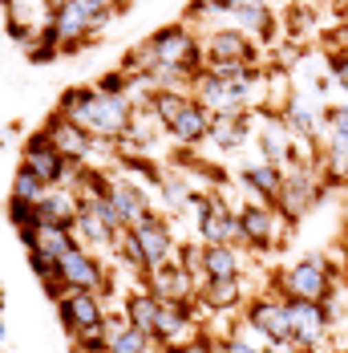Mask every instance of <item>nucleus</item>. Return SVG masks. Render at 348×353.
<instances>
[{
  "instance_id": "473e14b6",
  "label": "nucleus",
  "mask_w": 348,
  "mask_h": 353,
  "mask_svg": "<svg viewBox=\"0 0 348 353\" xmlns=\"http://www.w3.org/2000/svg\"><path fill=\"white\" fill-rule=\"evenodd\" d=\"M328 70H332V77H336V81H340V85L348 90V49H340V53H332Z\"/></svg>"
},
{
  "instance_id": "aec40b11",
  "label": "nucleus",
  "mask_w": 348,
  "mask_h": 353,
  "mask_svg": "<svg viewBox=\"0 0 348 353\" xmlns=\"http://www.w3.org/2000/svg\"><path fill=\"white\" fill-rule=\"evenodd\" d=\"M105 203L118 212L122 223H130V228L146 215V199H142L138 187H130V183H113V187H109V195H105Z\"/></svg>"
},
{
  "instance_id": "72a5a7b5",
  "label": "nucleus",
  "mask_w": 348,
  "mask_h": 353,
  "mask_svg": "<svg viewBox=\"0 0 348 353\" xmlns=\"http://www.w3.org/2000/svg\"><path fill=\"white\" fill-rule=\"evenodd\" d=\"M223 353H259V350H255V345H251L247 337H231V341L223 345Z\"/></svg>"
},
{
  "instance_id": "a211bd4d",
  "label": "nucleus",
  "mask_w": 348,
  "mask_h": 353,
  "mask_svg": "<svg viewBox=\"0 0 348 353\" xmlns=\"http://www.w3.org/2000/svg\"><path fill=\"white\" fill-rule=\"evenodd\" d=\"M210 126H215V122H210L207 106H199V102H186V110H182V114L171 122V134L182 142V146H195V142H203V139L210 134Z\"/></svg>"
},
{
  "instance_id": "0eeeda50",
  "label": "nucleus",
  "mask_w": 348,
  "mask_h": 353,
  "mask_svg": "<svg viewBox=\"0 0 348 353\" xmlns=\"http://www.w3.org/2000/svg\"><path fill=\"white\" fill-rule=\"evenodd\" d=\"M57 317H61V325H65L69 333H89V329H102L105 325L98 292H85V288H73L69 296H61Z\"/></svg>"
},
{
  "instance_id": "2eb2a0df",
  "label": "nucleus",
  "mask_w": 348,
  "mask_h": 353,
  "mask_svg": "<svg viewBox=\"0 0 348 353\" xmlns=\"http://www.w3.org/2000/svg\"><path fill=\"white\" fill-rule=\"evenodd\" d=\"M199 232H203L207 248L231 244V240H235V215L227 212V203H223L219 195L207 199V208H203V215H199Z\"/></svg>"
},
{
  "instance_id": "f3484780",
  "label": "nucleus",
  "mask_w": 348,
  "mask_h": 353,
  "mask_svg": "<svg viewBox=\"0 0 348 353\" xmlns=\"http://www.w3.org/2000/svg\"><path fill=\"white\" fill-rule=\"evenodd\" d=\"M259 146H263V163H272V167H283V163L296 159L279 114H268V118H263V126H259Z\"/></svg>"
},
{
  "instance_id": "6ab92c4d",
  "label": "nucleus",
  "mask_w": 348,
  "mask_h": 353,
  "mask_svg": "<svg viewBox=\"0 0 348 353\" xmlns=\"http://www.w3.org/2000/svg\"><path fill=\"white\" fill-rule=\"evenodd\" d=\"M320 122H324V118H320V110H316V102L308 94H292V98H287V106H283V126H292V130L316 139V134H320Z\"/></svg>"
},
{
  "instance_id": "7c9ffc66",
  "label": "nucleus",
  "mask_w": 348,
  "mask_h": 353,
  "mask_svg": "<svg viewBox=\"0 0 348 353\" xmlns=\"http://www.w3.org/2000/svg\"><path fill=\"white\" fill-rule=\"evenodd\" d=\"M191 98H182V94H174V90H162V94H154V114H158V122H166L171 126L174 118L186 110Z\"/></svg>"
},
{
  "instance_id": "e433bc0d",
  "label": "nucleus",
  "mask_w": 348,
  "mask_h": 353,
  "mask_svg": "<svg viewBox=\"0 0 348 353\" xmlns=\"http://www.w3.org/2000/svg\"><path fill=\"white\" fill-rule=\"evenodd\" d=\"M296 353H320V345H308V350H296Z\"/></svg>"
},
{
  "instance_id": "6e6552de",
  "label": "nucleus",
  "mask_w": 348,
  "mask_h": 353,
  "mask_svg": "<svg viewBox=\"0 0 348 353\" xmlns=\"http://www.w3.org/2000/svg\"><path fill=\"white\" fill-rule=\"evenodd\" d=\"M25 167H29L36 179H45V183L53 187V183H61V179H65L69 159H65V154H57V146H53V139H49V130H36L33 139L25 142Z\"/></svg>"
},
{
  "instance_id": "bb28decb",
  "label": "nucleus",
  "mask_w": 348,
  "mask_h": 353,
  "mask_svg": "<svg viewBox=\"0 0 348 353\" xmlns=\"http://www.w3.org/2000/svg\"><path fill=\"white\" fill-rule=\"evenodd\" d=\"M186 325H191V313H186V305H182V301H166V305H162V313H158V329H154V337L171 341V337H178Z\"/></svg>"
},
{
  "instance_id": "4468645a",
  "label": "nucleus",
  "mask_w": 348,
  "mask_h": 353,
  "mask_svg": "<svg viewBox=\"0 0 348 353\" xmlns=\"http://www.w3.org/2000/svg\"><path fill=\"white\" fill-rule=\"evenodd\" d=\"M276 215L268 212V208H259V203H247L243 212L235 215V236L247 240V244L255 248H272L276 244Z\"/></svg>"
},
{
  "instance_id": "2f4dec72",
  "label": "nucleus",
  "mask_w": 348,
  "mask_h": 353,
  "mask_svg": "<svg viewBox=\"0 0 348 353\" xmlns=\"http://www.w3.org/2000/svg\"><path fill=\"white\" fill-rule=\"evenodd\" d=\"M73 4H77V8H81L85 17H89V25H98L105 12L113 8V0H73Z\"/></svg>"
},
{
  "instance_id": "cd10ccee",
  "label": "nucleus",
  "mask_w": 348,
  "mask_h": 353,
  "mask_svg": "<svg viewBox=\"0 0 348 353\" xmlns=\"http://www.w3.org/2000/svg\"><path fill=\"white\" fill-rule=\"evenodd\" d=\"M239 296H243V292H239V281H207L203 284V305L215 309V313L239 305Z\"/></svg>"
},
{
  "instance_id": "412c9836",
  "label": "nucleus",
  "mask_w": 348,
  "mask_h": 353,
  "mask_svg": "<svg viewBox=\"0 0 348 353\" xmlns=\"http://www.w3.org/2000/svg\"><path fill=\"white\" fill-rule=\"evenodd\" d=\"M158 313H162V301H158L154 292H130V301H126V321H130L134 329H142V333L154 337Z\"/></svg>"
},
{
  "instance_id": "f704fd0d",
  "label": "nucleus",
  "mask_w": 348,
  "mask_h": 353,
  "mask_svg": "<svg viewBox=\"0 0 348 353\" xmlns=\"http://www.w3.org/2000/svg\"><path fill=\"white\" fill-rule=\"evenodd\" d=\"M171 353H223V350H210L207 341H191L186 350H171Z\"/></svg>"
},
{
  "instance_id": "9b49d317",
  "label": "nucleus",
  "mask_w": 348,
  "mask_h": 353,
  "mask_svg": "<svg viewBox=\"0 0 348 353\" xmlns=\"http://www.w3.org/2000/svg\"><path fill=\"white\" fill-rule=\"evenodd\" d=\"M130 236L138 240L146 268H158V264H166V260H171V232H166V223H162V219H154L150 212L134 223V232H130Z\"/></svg>"
},
{
  "instance_id": "58836bf2",
  "label": "nucleus",
  "mask_w": 348,
  "mask_h": 353,
  "mask_svg": "<svg viewBox=\"0 0 348 353\" xmlns=\"http://www.w3.org/2000/svg\"><path fill=\"white\" fill-rule=\"evenodd\" d=\"M4 4H12V0H4Z\"/></svg>"
},
{
  "instance_id": "b1692460",
  "label": "nucleus",
  "mask_w": 348,
  "mask_h": 353,
  "mask_svg": "<svg viewBox=\"0 0 348 353\" xmlns=\"http://www.w3.org/2000/svg\"><path fill=\"white\" fill-rule=\"evenodd\" d=\"M203 272L207 281H239V256L227 244H215L203 252Z\"/></svg>"
},
{
  "instance_id": "c85d7f7f",
  "label": "nucleus",
  "mask_w": 348,
  "mask_h": 353,
  "mask_svg": "<svg viewBox=\"0 0 348 353\" xmlns=\"http://www.w3.org/2000/svg\"><path fill=\"white\" fill-rule=\"evenodd\" d=\"M49 195V183L45 179H36L29 167H21L17 179H12V199H25V203H41Z\"/></svg>"
},
{
  "instance_id": "c9c22d12",
  "label": "nucleus",
  "mask_w": 348,
  "mask_h": 353,
  "mask_svg": "<svg viewBox=\"0 0 348 353\" xmlns=\"http://www.w3.org/2000/svg\"><path fill=\"white\" fill-rule=\"evenodd\" d=\"M130 4H134V0H113V8H130Z\"/></svg>"
},
{
  "instance_id": "c756f323",
  "label": "nucleus",
  "mask_w": 348,
  "mask_h": 353,
  "mask_svg": "<svg viewBox=\"0 0 348 353\" xmlns=\"http://www.w3.org/2000/svg\"><path fill=\"white\" fill-rule=\"evenodd\" d=\"M150 350V333H142V329H122L118 337H109V345H105V353H146Z\"/></svg>"
},
{
  "instance_id": "4be33fe9",
  "label": "nucleus",
  "mask_w": 348,
  "mask_h": 353,
  "mask_svg": "<svg viewBox=\"0 0 348 353\" xmlns=\"http://www.w3.org/2000/svg\"><path fill=\"white\" fill-rule=\"evenodd\" d=\"M231 12L239 17V25H243V29L259 33L263 41H272V37H276V21H272V12L263 8V0H231Z\"/></svg>"
},
{
  "instance_id": "f257e3e1",
  "label": "nucleus",
  "mask_w": 348,
  "mask_h": 353,
  "mask_svg": "<svg viewBox=\"0 0 348 353\" xmlns=\"http://www.w3.org/2000/svg\"><path fill=\"white\" fill-rule=\"evenodd\" d=\"M259 98V81L251 65H223V70L203 73V106L215 110V118L223 114H243L247 102Z\"/></svg>"
},
{
  "instance_id": "f03ea898",
  "label": "nucleus",
  "mask_w": 348,
  "mask_h": 353,
  "mask_svg": "<svg viewBox=\"0 0 348 353\" xmlns=\"http://www.w3.org/2000/svg\"><path fill=\"white\" fill-rule=\"evenodd\" d=\"M146 49L154 57V70H162V73H199V65H203V57L195 49V37H191V29H182V25L158 29V33L150 37Z\"/></svg>"
},
{
  "instance_id": "39448f33",
  "label": "nucleus",
  "mask_w": 348,
  "mask_h": 353,
  "mask_svg": "<svg viewBox=\"0 0 348 353\" xmlns=\"http://www.w3.org/2000/svg\"><path fill=\"white\" fill-rule=\"evenodd\" d=\"M287 321H292V341L308 350V345H320V337L328 333L332 313L320 301H287Z\"/></svg>"
},
{
  "instance_id": "ddd939ff",
  "label": "nucleus",
  "mask_w": 348,
  "mask_h": 353,
  "mask_svg": "<svg viewBox=\"0 0 348 353\" xmlns=\"http://www.w3.org/2000/svg\"><path fill=\"white\" fill-rule=\"evenodd\" d=\"M57 272H61V284H65V288H85V292H98L102 281H105L102 268H98V260L85 256L81 248H73L69 256L57 260Z\"/></svg>"
},
{
  "instance_id": "4c0bfd02",
  "label": "nucleus",
  "mask_w": 348,
  "mask_h": 353,
  "mask_svg": "<svg viewBox=\"0 0 348 353\" xmlns=\"http://www.w3.org/2000/svg\"><path fill=\"white\" fill-rule=\"evenodd\" d=\"M4 333H8V329H4V317H0V337H4Z\"/></svg>"
},
{
  "instance_id": "a878e982",
  "label": "nucleus",
  "mask_w": 348,
  "mask_h": 353,
  "mask_svg": "<svg viewBox=\"0 0 348 353\" xmlns=\"http://www.w3.org/2000/svg\"><path fill=\"white\" fill-rule=\"evenodd\" d=\"M247 114H223V118H215V126H210V134H215V142L219 146H239V142H247Z\"/></svg>"
},
{
  "instance_id": "5701e85b",
  "label": "nucleus",
  "mask_w": 348,
  "mask_h": 353,
  "mask_svg": "<svg viewBox=\"0 0 348 353\" xmlns=\"http://www.w3.org/2000/svg\"><path fill=\"white\" fill-rule=\"evenodd\" d=\"M283 171L279 167H272V163H255V167H247L243 171V183L247 187H255L268 203H279V195H283Z\"/></svg>"
},
{
  "instance_id": "9d476101",
  "label": "nucleus",
  "mask_w": 348,
  "mask_h": 353,
  "mask_svg": "<svg viewBox=\"0 0 348 353\" xmlns=\"http://www.w3.org/2000/svg\"><path fill=\"white\" fill-rule=\"evenodd\" d=\"M207 57H210V70H223V65H251L255 61V49L247 33L239 29H223L207 41Z\"/></svg>"
},
{
  "instance_id": "20e7f679",
  "label": "nucleus",
  "mask_w": 348,
  "mask_h": 353,
  "mask_svg": "<svg viewBox=\"0 0 348 353\" xmlns=\"http://www.w3.org/2000/svg\"><path fill=\"white\" fill-rule=\"evenodd\" d=\"M336 288H332V268L324 256H304L296 260L287 272H283V296L287 301H328Z\"/></svg>"
},
{
  "instance_id": "f8f14e48",
  "label": "nucleus",
  "mask_w": 348,
  "mask_h": 353,
  "mask_svg": "<svg viewBox=\"0 0 348 353\" xmlns=\"http://www.w3.org/2000/svg\"><path fill=\"white\" fill-rule=\"evenodd\" d=\"M21 240H25L29 252H41L49 260H61V256H69L73 248H77L69 223H41L36 232H21Z\"/></svg>"
},
{
  "instance_id": "393cba45",
  "label": "nucleus",
  "mask_w": 348,
  "mask_h": 353,
  "mask_svg": "<svg viewBox=\"0 0 348 353\" xmlns=\"http://www.w3.org/2000/svg\"><path fill=\"white\" fill-rule=\"evenodd\" d=\"M53 29H57V41H61L65 49H77V41H81V37H85V29H89V17H85V12H81V8L69 0V4L53 17Z\"/></svg>"
},
{
  "instance_id": "423d86ee",
  "label": "nucleus",
  "mask_w": 348,
  "mask_h": 353,
  "mask_svg": "<svg viewBox=\"0 0 348 353\" xmlns=\"http://www.w3.org/2000/svg\"><path fill=\"white\" fill-rule=\"evenodd\" d=\"M247 325L255 329V333H263L272 345H296L292 341V321H287V301H276V296H268V301H255L251 309H247Z\"/></svg>"
},
{
  "instance_id": "ea45409f",
  "label": "nucleus",
  "mask_w": 348,
  "mask_h": 353,
  "mask_svg": "<svg viewBox=\"0 0 348 353\" xmlns=\"http://www.w3.org/2000/svg\"><path fill=\"white\" fill-rule=\"evenodd\" d=\"M0 305H4V296H0Z\"/></svg>"
},
{
  "instance_id": "dca6fc26",
  "label": "nucleus",
  "mask_w": 348,
  "mask_h": 353,
  "mask_svg": "<svg viewBox=\"0 0 348 353\" xmlns=\"http://www.w3.org/2000/svg\"><path fill=\"white\" fill-rule=\"evenodd\" d=\"M45 130H49V139L57 146V154H65V159H85L89 154V130L77 126L73 118H61L57 114V122H49Z\"/></svg>"
},
{
  "instance_id": "1a4fd4ad",
  "label": "nucleus",
  "mask_w": 348,
  "mask_h": 353,
  "mask_svg": "<svg viewBox=\"0 0 348 353\" xmlns=\"http://www.w3.org/2000/svg\"><path fill=\"white\" fill-rule=\"evenodd\" d=\"M316 199H320V191H316L312 175H308V167H296L292 175L283 179V195H279V215L287 219V223H296V219H304L308 208H312Z\"/></svg>"
},
{
  "instance_id": "7ed1b4c3",
  "label": "nucleus",
  "mask_w": 348,
  "mask_h": 353,
  "mask_svg": "<svg viewBox=\"0 0 348 353\" xmlns=\"http://www.w3.org/2000/svg\"><path fill=\"white\" fill-rule=\"evenodd\" d=\"M130 102L122 94H94L85 106L77 110V126H85L89 134H102V139H118L130 130Z\"/></svg>"
}]
</instances>
